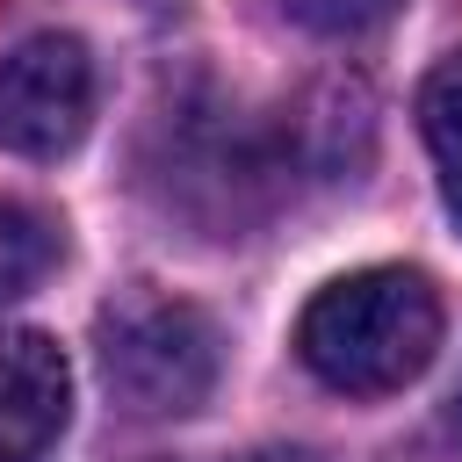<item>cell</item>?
<instances>
[{
    "mask_svg": "<svg viewBox=\"0 0 462 462\" xmlns=\"http://www.w3.org/2000/svg\"><path fill=\"white\" fill-rule=\"evenodd\" d=\"M404 0H282L289 22H303L310 36H368L397 14Z\"/></svg>",
    "mask_w": 462,
    "mask_h": 462,
    "instance_id": "52a82bcc",
    "label": "cell"
},
{
    "mask_svg": "<svg viewBox=\"0 0 462 462\" xmlns=\"http://www.w3.org/2000/svg\"><path fill=\"white\" fill-rule=\"evenodd\" d=\"M440 346V296L419 267H354L325 282L296 318V354L325 390L390 397L426 375Z\"/></svg>",
    "mask_w": 462,
    "mask_h": 462,
    "instance_id": "6da1fadb",
    "label": "cell"
},
{
    "mask_svg": "<svg viewBox=\"0 0 462 462\" xmlns=\"http://www.w3.org/2000/svg\"><path fill=\"white\" fill-rule=\"evenodd\" d=\"M94 123V58L79 36H29L0 58V152L65 159Z\"/></svg>",
    "mask_w": 462,
    "mask_h": 462,
    "instance_id": "3957f363",
    "label": "cell"
},
{
    "mask_svg": "<svg viewBox=\"0 0 462 462\" xmlns=\"http://www.w3.org/2000/svg\"><path fill=\"white\" fill-rule=\"evenodd\" d=\"M448 433H455V440H462V383H455V390H448Z\"/></svg>",
    "mask_w": 462,
    "mask_h": 462,
    "instance_id": "9c48e42d",
    "label": "cell"
},
{
    "mask_svg": "<svg viewBox=\"0 0 462 462\" xmlns=\"http://www.w3.org/2000/svg\"><path fill=\"white\" fill-rule=\"evenodd\" d=\"M94 361L130 419H180L217 390V325L195 303L137 282L116 303H101Z\"/></svg>",
    "mask_w": 462,
    "mask_h": 462,
    "instance_id": "7a4b0ae2",
    "label": "cell"
},
{
    "mask_svg": "<svg viewBox=\"0 0 462 462\" xmlns=\"http://www.w3.org/2000/svg\"><path fill=\"white\" fill-rule=\"evenodd\" d=\"M58 260H65V231L29 202H0V303H22L36 282H51Z\"/></svg>",
    "mask_w": 462,
    "mask_h": 462,
    "instance_id": "8992f818",
    "label": "cell"
},
{
    "mask_svg": "<svg viewBox=\"0 0 462 462\" xmlns=\"http://www.w3.org/2000/svg\"><path fill=\"white\" fill-rule=\"evenodd\" d=\"M238 462H325V455H310V448H253Z\"/></svg>",
    "mask_w": 462,
    "mask_h": 462,
    "instance_id": "ba28073f",
    "label": "cell"
},
{
    "mask_svg": "<svg viewBox=\"0 0 462 462\" xmlns=\"http://www.w3.org/2000/svg\"><path fill=\"white\" fill-rule=\"evenodd\" d=\"M419 137L433 152V173H440V202L448 217L462 224V58H440L419 87Z\"/></svg>",
    "mask_w": 462,
    "mask_h": 462,
    "instance_id": "5b68a950",
    "label": "cell"
},
{
    "mask_svg": "<svg viewBox=\"0 0 462 462\" xmlns=\"http://www.w3.org/2000/svg\"><path fill=\"white\" fill-rule=\"evenodd\" d=\"M72 419L65 346L36 325H0V462H43Z\"/></svg>",
    "mask_w": 462,
    "mask_h": 462,
    "instance_id": "277c9868",
    "label": "cell"
}]
</instances>
